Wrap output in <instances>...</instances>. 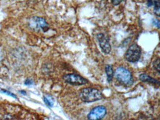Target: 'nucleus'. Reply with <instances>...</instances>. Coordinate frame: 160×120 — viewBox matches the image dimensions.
Here are the masks:
<instances>
[{
  "instance_id": "0eeeda50",
  "label": "nucleus",
  "mask_w": 160,
  "mask_h": 120,
  "mask_svg": "<svg viewBox=\"0 0 160 120\" xmlns=\"http://www.w3.org/2000/svg\"><path fill=\"white\" fill-rule=\"evenodd\" d=\"M97 37L99 45L102 52L105 54H109L111 50H112V47H111L109 38H108V36H106L102 33H100L98 34Z\"/></svg>"
},
{
  "instance_id": "6e6552de",
  "label": "nucleus",
  "mask_w": 160,
  "mask_h": 120,
  "mask_svg": "<svg viewBox=\"0 0 160 120\" xmlns=\"http://www.w3.org/2000/svg\"><path fill=\"white\" fill-rule=\"evenodd\" d=\"M139 80H140L141 81H142V82H145V83H153V84H156V85L159 84V81L155 80V79H153L152 78H151L149 75H148L146 74H140V76H139Z\"/></svg>"
},
{
  "instance_id": "ddd939ff",
  "label": "nucleus",
  "mask_w": 160,
  "mask_h": 120,
  "mask_svg": "<svg viewBox=\"0 0 160 120\" xmlns=\"http://www.w3.org/2000/svg\"><path fill=\"white\" fill-rule=\"evenodd\" d=\"M0 91H2V92H3V93L9 95V96H11V97H13V98H16V99H17V97H16L15 94H13V93L10 92V91H7V90H5V89H1V90H0Z\"/></svg>"
},
{
  "instance_id": "9d476101",
  "label": "nucleus",
  "mask_w": 160,
  "mask_h": 120,
  "mask_svg": "<svg viewBox=\"0 0 160 120\" xmlns=\"http://www.w3.org/2000/svg\"><path fill=\"white\" fill-rule=\"evenodd\" d=\"M44 101L46 103V105L49 107H52L54 105V99L51 96H44Z\"/></svg>"
},
{
  "instance_id": "4468645a",
  "label": "nucleus",
  "mask_w": 160,
  "mask_h": 120,
  "mask_svg": "<svg viewBox=\"0 0 160 120\" xmlns=\"http://www.w3.org/2000/svg\"><path fill=\"white\" fill-rule=\"evenodd\" d=\"M112 1L113 5H118L119 4H120L122 1H123V0H112Z\"/></svg>"
},
{
  "instance_id": "7ed1b4c3",
  "label": "nucleus",
  "mask_w": 160,
  "mask_h": 120,
  "mask_svg": "<svg viewBox=\"0 0 160 120\" xmlns=\"http://www.w3.org/2000/svg\"><path fill=\"white\" fill-rule=\"evenodd\" d=\"M29 25L31 29L35 31H42L46 32L49 30V25L44 18L42 17H32L29 22Z\"/></svg>"
},
{
  "instance_id": "f8f14e48",
  "label": "nucleus",
  "mask_w": 160,
  "mask_h": 120,
  "mask_svg": "<svg viewBox=\"0 0 160 120\" xmlns=\"http://www.w3.org/2000/svg\"><path fill=\"white\" fill-rule=\"evenodd\" d=\"M153 67L155 68L156 70H157L158 72H160V60L159 58L157 59V60H155V61L153 62Z\"/></svg>"
},
{
  "instance_id": "f03ea898",
  "label": "nucleus",
  "mask_w": 160,
  "mask_h": 120,
  "mask_svg": "<svg viewBox=\"0 0 160 120\" xmlns=\"http://www.w3.org/2000/svg\"><path fill=\"white\" fill-rule=\"evenodd\" d=\"M114 75L117 80L122 85H130L132 82V74L130 71L124 67H118Z\"/></svg>"
},
{
  "instance_id": "39448f33",
  "label": "nucleus",
  "mask_w": 160,
  "mask_h": 120,
  "mask_svg": "<svg viewBox=\"0 0 160 120\" xmlns=\"http://www.w3.org/2000/svg\"><path fill=\"white\" fill-rule=\"evenodd\" d=\"M63 80L66 83L74 85H83L88 83L87 80L83 77L75 74H69L63 76Z\"/></svg>"
},
{
  "instance_id": "2eb2a0df",
  "label": "nucleus",
  "mask_w": 160,
  "mask_h": 120,
  "mask_svg": "<svg viewBox=\"0 0 160 120\" xmlns=\"http://www.w3.org/2000/svg\"><path fill=\"white\" fill-rule=\"evenodd\" d=\"M24 84L27 85H32L33 84V82H32V80H30V79H28L25 81V83H24Z\"/></svg>"
},
{
  "instance_id": "20e7f679",
  "label": "nucleus",
  "mask_w": 160,
  "mask_h": 120,
  "mask_svg": "<svg viewBox=\"0 0 160 120\" xmlns=\"http://www.w3.org/2000/svg\"><path fill=\"white\" fill-rule=\"evenodd\" d=\"M141 57V48L137 44H133L126 53V59L128 62L136 63Z\"/></svg>"
},
{
  "instance_id": "1a4fd4ad",
  "label": "nucleus",
  "mask_w": 160,
  "mask_h": 120,
  "mask_svg": "<svg viewBox=\"0 0 160 120\" xmlns=\"http://www.w3.org/2000/svg\"><path fill=\"white\" fill-rule=\"evenodd\" d=\"M106 72L107 74V79L108 82L110 83L112 80L113 76H114V71H113L112 66L111 65H108L106 66Z\"/></svg>"
},
{
  "instance_id": "423d86ee",
  "label": "nucleus",
  "mask_w": 160,
  "mask_h": 120,
  "mask_svg": "<svg viewBox=\"0 0 160 120\" xmlns=\"http://www.w3.org/2000/svg\"><path fill=\"white\" fill-rule=\"evenodd\" d=\"M106 112L107 111L104 106L95 107L88 114V119L91 120H100L105 117Z\"/></svg>"
},
{
  "instance_id": "f257e3e1",
  "label": "nucleus",
  "mask_w": 160,
  "mask_h": 120,
  "mask_svg": "<svg viewBox=\"0 0 160 120\" xmlns=\"http://www.w3.org/2000/svg\"><path fill=\"white\" fill-rule=\"evenodd\" d=\"M80 97L86 103H92L102 99V94L99 90L93 88H86L80 91Z\"/></svg>"
},
{
  "instance_id": "9b49d317",
  "label": "nucleus",
  "mask_w": 160,
  "mask_h": 120,
  "mask_svg": "<svg viewBox=\"0 0 160 120\" xmlns=\"http://www.w3.org/2000/svg\"><path fill=\"white\" fill-rule=\"evenodd\" d=\"M160 4L159 0H153V6H154L155 13H157L158 16H159V11H160Z\"/></svg>"
}]
</instances>
